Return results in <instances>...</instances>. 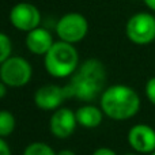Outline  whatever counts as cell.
I'll return each mask as SVG.
<instances>
[{
    "mask_svg": "<svg viewBox=\"0 0 155 155\" xmlns=\"http://www.w3.org/2000/svg\"><path fill=\"white\" fill-rule=\"evenodd\" d=\"M23 155H57L49 144L42 142H34L29 144L23 151Z\"/></svg>",
    "mask_w": 155,
    "mask_h": 155,
    "instance_id": "14",
    "label": "cell"
},
{
    "mask_svg": "<svg viewBox=\"0 0 155 155\" xmlns=\"http://www.w3.org/2000/svg\"><path fill=\"white\" fill-rule=\"evenodd\" d=\"M125 155H135V154H125Z\"/></svg>",
    "mask_w": 155,
    "mask_h": 155,
    "instance_id": "22",
    "label": "cell"
},
{
    "mask_svg": "<svg viewBox=\"0 0 155 155\" xmlns=\"http://www.w3.org/2000/svg\"><path fill=\"white\" fill-rule=\"evenodd\" d=\"M144 3H146V5H147L150 10L155 11V0H144Z\"/></svg>",
    "mask_w": 155,
    "mask_h": 155,
    "instance_id": "20",
    "label": "cell"
},
{
    "mask_svg": "<svg viewBox=\"0 0 155 155\" xmlns=\"http://www.w3.org/2000/svg\"><path fill=\"white\" fill-rule=\"evenodd\" d=\"M127 37L136 45H147L155 40V16L137 12L131 16L125 27Z\"/></svg>",
    "mask_w": 155,
    "mask_h": 155,
    "instance_id": "6",
    "label": "cell"
},
{
    "mask_svg": "<svg viewBox=\"0 0 155 155\" xmlns=\"http://www.w3.org/2000/svg\"><path fill=\"white\" fill-rule=\"evenodd\" d=\"M151 155H155V151H154V153H151Z\"/></svg>",
    "mask_w": 155,
    "mask_h": 155,
    "instance_id": "23",
    "label": "cell"
},
{
    "mask_svg": "<svg viewBox=\"0 0 155 155\" xmlns=\"http://www.w3.org/2000/svg\"><path fill=\"white\" fill-rule=\"evenodd\" d=\"M15 129V117L8 110H0V137L10 136Z\"/></svg>",
    "mask_w": 155,
    "mask_h": 155,
    "instance_id": "13",
    "label": "cell"
},
{
    "mask_svg": "<svg viewBox=\"0 0 155 155\" xmlns=\"http://www.w3.org/2000/svg\"><path fill=\"white\" fill-rule=\"evenodd\" d=\"M44 65L48 74L53 78L72 76L79 67V54L76 48L64 41L54 42L44 56Z\"/></svg>",
    "mask_w": 155,
    "mask_h": 155,
    "instance_id": "3",
    "label": "cell"
},
{
    "mask_svg": "<svg viewBox=\"0 0 155 155\" xmlns=\"http://www.w3.org/2000/svg\"><path fill=\"white\" fill-rule=\"evenodd\" d=\"M101 109L104 114L116 121L134 117L140 109V98L132 87L114 84L105 88L101 95Z\"/></svg>",
    "mask_w": 155,
    "mask_h": 155,
    "instance_id": "2",
    "label": "cell"
},
{
    "mask_svg": "<svg viewBox=\"0 0 155 155\" xmlns=\"http://www.w3.org/2000/svg\"><path fill=\"white\" fill-rule=\"evenodd\" d=\"M0 155H11L10 146L5 143V140L3 137H0Z\"/></svg>",
    "mask_w": 155,
    "mask_h": 155,
    "instance_id": "18",
    "label": "cell"
},
{
    "mask_svg": "<svg viewBox=\"0 0 155 155\" xmlns=\"http://www.w3.org/2000/svg\"><path fill=\"white\" fill-rule=\"evenodd\" d=\"M78 125L84 128H97L104 120V112L102 109L94 106V105H84L79 107L75 112Z\"/></svg>",
    "mask_w": 155,
    "mask_h": 155,
    "instance_id": "12",
    "label": "cell"
},
{
    "mask_svg": "<svg viewBox=\"0 0 155 155\" xmlns=\"http://www.w3.org/2000/svg\"><path fill=\"white\" fill-rule=\"evenodd\" d=\"M146 95H147L148 101L155 105V76L148 79V82L146 83Z\"/></svg>",
    "mask_w": 155,
    "mask_h": 155,
    "instance_id": "16",
    "label": "cell"
},
{
    "mask_svg": "<svg viewBox=\"0 0 155 155\" xmlns=\"http://www.w3.org/2000/svg\"><path fill=\"white\" fill-rule=\"evenodd\" d=\"M106 84V68L102 61L88 59L78 67L71 76L70 82L64 86L67 98L75 97L83 102H91L105 91Z\"/></svg>",
    "mask_w": 155,
    "mask_h": 155,
    "instance_id": "1",
    "label": "cell"
},
{
    "mask_svg": "<svg viewBox=\"0 0 155 155\" xmlns=\"http://www.w3.org/2000/svg\"><path fill=\"white\" fill-rule=\"evenodd\" d=\"M7 87L8 86L0 80V99H3L5 95H7Z\"/></svg>",
    "mask_w": 155,
    "mask_h": 155,
    "instance_id": "19",
    "label": "cell"
},
{
    "mask_svg": "<svg viewBox=\"0 0 155 155\" xmlns=\"http://www.w3.org/2000/svg\"><path fill=\"white\" fill-rule=\"evenodd\" d=\"M78 125L76 114L68 107H59L54 110L49 120V129L53 136L67 139L75 132Z\"/></svg>",
    "mask_w": 155,
    "mask_h": 155,
    "instance_id": "8",
    "label": "cell"
},
{
    "mask_svg": "<svg viewBox=\"0 0 155 155\" xmlns=\"http://www.w3.org/2000/svg\"><path fill=\"white\" fill-rule=\"evenodd\" d=\"M65 99L64 87L57 84H45L34 94V104L41 110H57Z\"/></svg>",
    "mask_w": 155,
    "mask_h": 155,
    "instance_id": "10",
    "label": "cell"
},
{
    "mask_svg": "<svg viewBox=\"0 0 155 155\" xmlns=\"http://www.w3.org/2000/svg\"><path fill=\"white\" fill-rule=\"evenodd\" d=\"M88 22L82 14L68 12L59 19L56 25V34L59 35L60 41L68 44L80 42L87 35Z\"/></svg>",
    "mask_w": 155,
    "mask_h": 155,
    "instance_id": "5",
    "label": "cell"
},
{
    "mask_svg": "<svg viewBox=\"0 0 155 155\" xmlns=\"http://www.w3.org/2000/svg\"><path fill=\"white\" fill-rule=\"evenodd\" d=\"M33 68L26 59L11 56L0 65V80L8 87H23L31 80Z\"/></svg>",
    "mask_w": 155,
    "mask_h": 155,
    "instance_id": "4",
    "label": "cell"
},
{
    "mask_svg": "<svg viewBox=\"0 0 155 155\" xmlns=\"http://www.w3.org/2000/svg\"><path fill=\"white\" fill-rule=\"evenodd\" d=\"M93 155H117V154H116V151H113L112 148L99 147V148H97V150L94 151Z\"/></svg>",
    "mask_w": 155,
    "mask_h": 155,
    "instance_id": "17",
    "label": "cell"
},
{
    "mask_svg": "<svg viewBox=\"0 0 155 155\" xmlns=\"http://www.w3.org/2000/svg\"><path fill=\"white\" fill-rule=\"evenodd\" d=\"M10 22L15 29L29 33L40 27L41 12L34 4L18 3L10 11Z\"/></svg>",
    "mask_w": 155,
    "mask_h": 155,
    "instance_id": "7",
    "label": "cell"
},
{
    "mask_svg": "<svg viewBox=\"0 0 155 155\" xmlns=\"http://www.w3.org/2000/svg\"><path fill=\"white\" fill-rule=\"evenodd\" d=\"M54 44L51 31L44 27H37L27 33L26 35V46L33 54L45 56Z\"/></svg>",
    "mask_w": 155,
    "mask_h": 155,
    "instance_id": "11",
    "label": "cell"
},
{
    "mask_svg": "<svg viewBox=\"0 0 155 155\" xmlns=\"http://www.w3.org/2000/svg\"><path fill=\"white\" fill-rule=\"evenodd\" d=\"M11 52H12V45H11V40L7 34L0 31V65L11 57Z\"/></svg>",
    "mask_w": 155,
    "mask_h": 155,
    "instance_id": "15",
    "label": "cell"
},
{
    "mask_svg": "<svg viewBox=\"0 0 155 155\" xmlns=\"http://www.w3.org/2000/svg\"><path fill=\"white\" fill-rule=\"evenodd\" d=\"M128 143L136 153L148 154L155 151V131L146 124L134 125L128 132Z\"/></svg>",
    "mask_w": 155,
    "mask_h": 155,
    "instance_id": "9",
    "label": "cell"
},
{
    "mask_svg": "<svg viewBox=\"0 0 155 155\" xmlns=\"http://www.w3.org/2000/svg\"><path fill=\"white\" fill-rule=\"evenodd\" d=\"M57 155H75V153L71 150H61L60 153H57Z\"/></svg>",
    "mask_w": 155,
    "mask_h": 155,
    "instance_id": "21",
    "label": "cell"
}]
</instances>
